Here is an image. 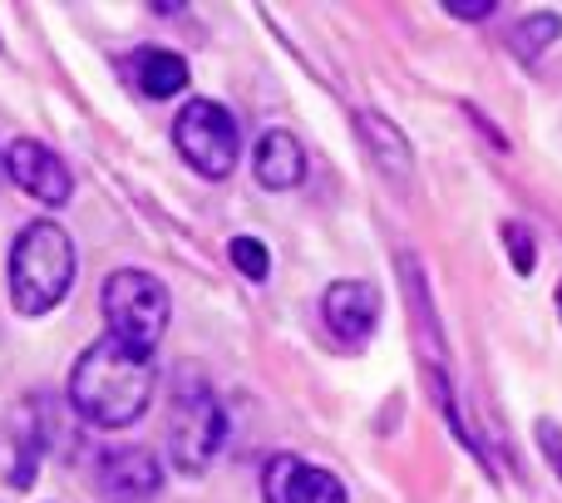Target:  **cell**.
Here are the masks:
<instances>
[{
	"label": "cell",
	"instance_id": "9",
	"mask_svg": "<svg viewBox=\"0 0 562 503\" xmlns=\"http://www.w3.org/2000/svg\"><path fill=\"white\" fill-rule=\"evenodd\" d=\"M321 311H326V326L336 331L346 346H360L380 321V291L370 287V281H336V287L326 291V301H321Z\"/></svg>",
	"mask_w": 562,
	"mask_h": 503
},
{
	"label": "cell",
	"instance_id": "10",
	"mask_svg": "<svg viewBox=\"0 0 562 503\" xmlns=\"http://www.w3.org/2000/svg\"><path fill=\"white\" fill-rule=\"evenodd\" d=\"M252 174H257V183L272 188V193H286V188H296L301 178H306V154H301L291 128H267V134L257 138Z\"/></svg>",
	"mask_w": 562,
	"mask_h": 503
},
{
	"label": "cell",
	"instance_id": "18",
	"mask_svg": "<svg viewBox=\"0 0 562 503\" xmlns=\"http://www.w3.org/2000/svg\"><path fill=\"white\" fill-rule=\"evenodd\" d=\"M533 439H538V449H543V459L553 465V474L562 479V425H558V420H538Z\"/></svg>",
	"mask_w": 562,
	"mask_h": 503
},
{
	"label": "cell",
	"instance_id": "13",
	"mask_svg": "<svg viewBox=\"0 0 562 503\" xmlns=\"http://www.w3.org/2000/svg\"><path fill=\"white\" fill-rule=\"evenodd\" d=\"M400 277H405V297H409V311H415L419 326L429 340V366H445V346H439V321L435 311H429V291H425V267H419L415 257H400Z\"/></svg>",
	"mask_w": 562,
	"mask_h": 503
},
{
	"label": "cell",
	"instance_id": "4",
	"mask_svg": "<svg viewBox=\"0 0 562 503\" xmlns=\"http://www.w3.org/2000/svg\"><path fill=\"white\" fill-rule=\"evenodd\" d=\"M173 144L188 168H198L203 178L217 183V178L233 174L243 138H237V119L227 114L223 104H213V99H188L183 114L173 119Z\"/></svg>",
	"mask_w": 562,
	"mask_h": 503
},
{
	"label": "cell",
	"instance_id": "6",
	"mask_svg": "<svg viewBox=\"0 0 562 503\" xmlns=\"http://www.w3.org/2000/svg\"><path fill=\"white\" fill-rule=\"evenodd\" d=\"M5 178L15 188H25V193L45 208H65L69 193H75V178H69L65 158L49 154L35 138H15V144L5 148Z\"/></svg>",
	"mask_w": 562,
	"mask_h": 503
},
{
	"label": "cell",
	"instance_id": "21",
	"mask_svg": "<svg viewBox=\"0 0 562 503\" xmlns=\"http://www.w3.org/2000/svg\"><path fill=\"white\" fill-rule=\"evenodd\" d=\"M558 311H562V281H558Z\"/></svg>",
	"mask_w": 562,
	"mask_h": 503
},
{
	"label": "cell",
	"instance_id": "7",
	"mask_svg": "<svg viewBox=\"0 0 562 503\" xmlns=\"http://www.w3.org/2000/svg\"><path fill=\"white\" fill-rule=\"evenodd\" d=\"M267 503H346V484L330 469L277 455L267 465Z\"/></svg>",
	"mask_w": 562,
	"mask_h": 503
},
{
	"label": "cell",
	"instance_id": "8",
	"mask_svg": "<svg viewBox=\"0 0 562 503\" xmlns=\"http://www.w3.org/2000/svg\"><path fill=\"white\" fill-rule=\"evenodd\" d=\"M158 484H164V469H158V459L148 455V449L124 445V449H109V455L99 459V489L119 503L154 499Z\"/></svg>",
	"mask_w": 562,
	"mask_h": 503
},
{
	"label": "cell",
	"instance_id": "19",
	"mask_svg": "<svg viewBox=\"0 0 562 503\" xmlns=\"http://www.w3.org/2000/svg\"><path fill=\"white\" fill-rule=\"evenodd\" d=\"M445 10L454 20H484L488 10H498V0H445Z\"/></svg>",
	"mask_w": 562,
	"mask_h": 503
},
{
	"label": "cell",
	"instance_id": "14",
	"mask_svg": "<svg viewBox=\"0 0 562 503\" xmlns=\"http://www.w3.org/2000/svg\"><path fill=\"white\" fill-rule=\"evenodd\" d=\"M562 35V15H553V10H543V15H528L514 25V35H508V45L518 49V59H538L548 45Z\"/></svg>",
	"mask_w": 562,
	"mask_h": 503
},
{
	"label": "cell",
	"instance_id": "15",
	"mask_svg": "<svg viewBox=\"0 0 562 503\" xmlns=\"http://www.w3.org/2000/svg\"><path fill=\"white\" fill-rule=\"evenodd\" d=\"M20 445H15V469H10V484L15 489H30L35 484V469H40V429H35V415H20Z\"/></svg>",
	"mask_w": 562,
	"mask_h": 503
},
{
	"label": "cell",
	"instance_id": "11",
	"mask_svg": "<svg viewBox=\"0 0 562 503\" xmlns=\"http://www.w3.org/2000/svg\"><path fill=\"white\" fill-rule=\"evenodd\" d=\"M356 128H360V144L370 148V158H375V164L385 168L390 178H405L409 168H415L409 138L400 134V128L390 124L385 114H375V109H360V114H356Z\"/></svg>",
	"mask_w": 562,
	"mask_h": 503
},
{
	"label": "cell",
	"instance_id": "5",
	"mask_svg": "<svg viewBox=\"0 0 562 503\" xmlns=\"http://www.w3.org/2000/svg\"><path fill=\"white\" fill-rule=\"evenodd\" d=\"M223 435H227V415L213 400V390L207 385L178 390L173 415H168V455H173V465L183 474H203L213 465V455L223 449Z\"/></svg>",
	"mask_w": 562,
	"mask_h": 503
},
{
	"label": "cell",
	"instance_id": "20",
	"mask_svg": "<svg viewBox=\"0 0 562 503\" xmlns=\"http://www.w3.org/2000/svg\"><path fill=\"white\" fill-rule=\"evenodd\" d=\"M0 183H5V158H0Z\"/></svg>",
	"mask_w": 562,
	"mask_h": 503
},
{
	"label": "cell",
	"instance_id": "17",
	"mask_svg": "<svg viewBox=\"0 0 562 503\" xmlns=\"http://www.w3.org/2000/svg\"><path fill=\"white\" fill-rule=\"evenodd\" d=\"M504 243H508V257H514V271H518V277H533V267H538L533 233H528L524 223H504Z\"/></svg>",
	"mask_w": 562,
	"mask_h": 503
},
{
	"label": "cell",
	"instance_id": "2",
	"mask_svg": "<svg viewBox=\"0 0 562 503\" xmlns=\"http://www.w3.org/2000/svg\"><path fill=\"white\" fill-rule=\"evenodd\" d=\"M75 271L79 257L69 233L49 217H35V223L20 227L15 247H10V306L20 316H45L69 297Z\"/></svg>",
	"mask_w": 562,
	"mask_h": 503
},
{
	"label": "cell",
	"instance_id": "1",
	"mask_svg": "<svg viewBox=\"0 0 562 503\" xmlns=\"http://www.w3.org/2000/svg\"><path fill=\"white\" fill-rule=\"evenodd\" d=\"M148 400H154V360L114 336L94 340L69 370V405L99 429L134 425Z\"/></svg>",
	"mask_w": 562,
	"mask_h": 503
},
{
	"label": "cell",
	"instance_id": "12",
	"mask_svg": "<svg viewBox=\"0 0 562 503\" xmlns=\"http://www.w3.org/2000/svg\"><path fill=\"white\" fill-rule=\"evenodd\" d=\"M134 69H138V89H144L148 99H173L178 89H188V65L173 49H158V45L138 49Z\"/></svg>",
	"mask_w": 562,
	"mask_h": 503
},
{
	"label": "cell",
	"instance_id": "16",
	"mask_svg": "<svg viewBox=\"0 0 562 503\" xmlns=\"http://www.w3.org/2000/svg\"><path fill=\"white\" fill-rule=\"evenodd\" d=\"M227 257H233V267L243 271L247 281L272 277V252H267L262 237H233V243H227Z\"/></svg>",
	"mask_w": 562,
	"mask_h": 503
},
{
	"label": "cell",
	"instance_id": "3",
	"mask_svg": "<svg viewBox=\"0 0 562 503\" xmlns=\"http://www.w3.org/2000/svg\"><path fill=\"white\" fill-rule=\"evenodd\" d=\"M168 287L154 277V271H138V267H119L114 277L104 281V321H109V336L124 340L128 350H154L168 331Z\"/></svg>",
	"mask_w": 562,
	"mask_h": 503
}]
</instances>
